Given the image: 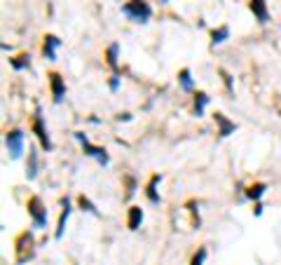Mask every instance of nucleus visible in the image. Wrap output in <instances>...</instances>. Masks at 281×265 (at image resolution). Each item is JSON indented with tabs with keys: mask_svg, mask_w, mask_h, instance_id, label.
<instances>
[{
	"mask_svg": "<svg viewBox=\"0 0 281 265\" xmlns=\"http://www.w3.org/2000/svg\"><path fill=\"white\" fill-rule=\"evenodd\" d=\"M33 256H35V237H33L30 230H23V233L16 235L14 240V258L19 265H23Z\"/></svg>",
	"mask_w": 281,
	"mask_h": 265,
	"instance_id": "nucleus-1",
	"label": "nucleus"
},
{
	"mask_svg": "<svg viewBox=\"0 0 281 265\" xmlns=\"http://www.w3.org/2000/svg\"><path fill=\"white\" fill-rule=\"evenodd\" d=\"M122 14H127L131 21L136 23H148V19L152 16V7L145 0H127L122 5Z\"/></svg>",
	"mask_w": 281,
	"mask_h": 265,
	"instance_id": "nucleus-2",
	"label": "nucleus"
},
{
	"mask_svg": "<svg viewBox=\"0 0 281 265\" xmlns=\"http://www.w3.org/2000/svg\"><path fill=\"white\" fill-rule=\"evenodd\" d=\"M30 132L35 134V139L40 141V146H42V150H45V153H49V150L54 148V146H52V139H49V134H47V127H45V120H42V110H40V106H35Z\"/></svg>",
	"mask_w": 281,
	"mask_h": 265,
	"instance_id": "nucleus-3",
	"label": "nucleus"
},
{
	"mask_svg": "<svg viewBox=\"0 0 281 265\" xmlns=\"http://www.w3.org/2000/svg\"><path fill=\"white\" fill-rule=\"evenodd\" d=\"M26 211H28V216L33 219V226L38 228V230L47 228V209H45V204H42V200H40L38 195L28 197V202H26Z\"/></svg>",
	"mask_w": 281,
	"mask_h": 265,
	"instance_id": "nucleus-4",
	"label": "nucleus"
},
{
	"mask_svg": "<svg viewBox=\"0 0 281 265\" xmlns=\"http://www.w3.org/2000/svg\"><path fill=\"white\" fill-rule=\"evenodd\" d=\"M75 139L82 143V150L87 157H94L99 164H103L106 167L108 162H110V157H108V150L101 148V146H94V143H89V139H87V134L84 132H75Z\"/></svg>",
	"mask_w": 281,
	"mask_h": 265,
	"instance_id": "nucleus-5",
	"label": "nucleus"
},
{
	"mask_svg": "<svg viewBox=\"0 0 281 265\" xmlns=\"http://www.w3.org/2000/svg\"><path fill=\"white\" fill-rule=\"evenodd\" d=\"M23 139H26V134L21 132V129H7V134H5V146H7L9 150V157L12 160H19L23 153Z\"/></svg>",
	"mask_w": 281,
	"mask_h": 265,
	"instance_id": "nucleus-6",
	"label": "nucleus"
},
{
	"mask_svg": "<svg viewBox=\"0 0 281 265\" xmlns=\"http://www.w3.org/2000/svg\"><path fill=\"white\" fill-rule=\"evenodd\" d=\"M47 78H49V89H52V101L61 103L63 101V96H66V82H63V78H61V73L49 70Z\"/></svg>",
	"mask_w": 281,
	"mask_h": 265,
	"instance_id": "nucleus-7",
	"label": "nucleus"
},
{
	"mask_svg": "<svg viewBox=\"0 0 281 265\" xmlns=\"http://www.w3.org/2000/svg\"><path fill=\"white\" fill-rule=\"evenodd\" d=\"M213 122L218 125V136H221V139H228L230 134H235V129H237L235 122H232L225 113H221V110L213 113Z\"/></svg>",
	"mask_w": 281,
	"mask_h": 265,
	"instance_id": "nucleus-8",
	"label": "nucleus"
},
{
	"mask_svg": "<svg viewBox=\"0 0 281 265\" xmlns=\"http://www.w3.org/2000/svg\"><path fill=\"white\" fill-rule=\"evenodd\" d=\"M61 214H59V221H56V230H54V237L61 240L63 237V230H66V223H68V216H70V200L68 197H61Z\"/></svg>",
	"mask_w": 281,
	"mask_h": 265,
	"instance_id": "nucleus-9",
	"label": "nucleus"
},
{
	"mask_svg": "<svg viewBox=\"0 0 281 265\" xmlns=\"http://www.w3.org/2000/svg\"><path fill=\"white\" fill-rule=\"evenodd\" d=\"M160 181H162V174H152L150 181H148V186H145V197H148V202H150V204H160L162 202L160 193H157Z\"/></svg>",
	"mask_w": 281,
	"mask_h": 265,
	"instance_id": "nucleus-10",
	"label": "nucleus"
},
{
	"mask_svg": "<svg viewBox=\"0 0 281 265\" xmlns=\"http://www.w3.org/2000/svg\"><path fill=\"white\" fill-rule=\"evenodd\" d=\"M56 47H61V40L56 38L54 33H47L45 38H42V54H45L49 61L56 59Z\"/></svg>",
	"mask_w": 281,
	"mask_h": 265,
	"instance_id": "nucleus-11",
	"label": "nucleus"
},
{
	"mask_svg": "<svg viewBox=\"0 0 281 265\" xmlns=\"http://www.w3.org/2000/svg\"><path fill=\"white\" fill-rule=\"evenodd\" d=\"M249 9H251L253 16H256L260 23H267V21H270V9H267V2H265V0H249Z\"/></svg>",
	"mask_w": 281,
	"mask_h": 265,
	"instance_id": "nucleus-12",
	"label": "nucleus"
},
{
	"mask_svg": "<svg viewBox=\"0 0 281 265\" xmlns=\"http://www.w3.org/2000/svg\"><path fill=\"white\" fill-rule=\"evenodd\" d=\"M141 223H143V209L136 207V204H131L129 211H127V228L129 230H138Z\"/></svg>",
	"mask_w": 281,
	"mask_h": 265,
	"instance_id": "nucleus-13",
	"label": "nucleus"
},
{
	"mask_svg": "<svg viewBox=\"0 0 281 265\" xmlns=\"http://www.w3.org/2000/svg\"><path fill=\"white\" fill-rule=\"evenodd\" d=\"M267 193V183H263V181H258V183H251V186L246 188V197L249 200H253V202H260V197Z\"/></svg>",
	"mask_w": 281,
	"mask_h": 265,
	"instance_id": "nucleus-14",
	"label": "nucleus"
},
{
	"mask_svg": "<svg viewBox=\"0 0 281 265\" xmlns=\"http://www.w3.org/2000/svg\"><path fill=\"white\" fill-rule=\"evenodd\" d=\"M38 176V153H35V148L28 150V162H26V179L33 181Z\"/></svg>",
	"mask_w": 281,
	"mask_h": 265,
	"instance_id": "nucleus-15",
	"label": "nucleus"
},
{
	"mask_svg": "<svg viewBox=\"0 0 281 265\" xmlns=\"http://www.w3.org/2000/svg\"><path fill=\"white\" fill-rule=\"evenodd\" d=\"M228 38H230V26H218V28H213L211 31V47L223 45Z\"/></svg>",
	"mask_w": 281,
	"mask_h": 265,
	"instance_id": "nucleus-16",
	"label": "nucleus"
},
{
	"mask_svg": "<svg viewBox=\"0 0 281 265\" xmlns=\"http://www.w3.org/2000/svg\"><path fill=\"white\" fill-rule=\"evenodd\" d=\"M9 66L14 70H23V68H30V54H19V56H9Z\"/></svg>",
	"mask_w": 281,
	"mask_h": 265,
	"instance_id": "nucleus-17",
	"label": "nucleus"
},
{
	"mask_svg": "<svg viewBox=\"0 0 281 265\" xmlns=\"http://www.w3.org/2000/svg\"><path fill=\"white\" fill-rule=\"evenodd\" d=\"M178 82H181V87L185 89V92H192V89H195L190 68H181V70H178Z\"/></svg>",
	"mask_w": 281,
	"mask_h": 265,
	"instance_id": "nucleus-18",
	"label": "nucleus"
},
{
	"mask_svg": "<svg viewBox=\"0 0 281 265\" xmlns=\"http://www.w3.org/2000/svg\"><path fill=\"white\" fill-rule=\"evenodd\" d=\"M77 207H80L82 211H87V214H91V216H101L99 209H96V204L91 202L87 195H77Z\"/></svg>",
	"mask_w": 281,
	"mask_h": 265,
	"instance_id": "nucleus-19",
	"label": "nucleus"
},
{
	"mask_svg": "<svg viewBox=\"0 0 281 265\" xmlns=\"http://www.w3.org/2000/svg\"><path fill=\"white\" fill-rule=\"evenodd\" d=\"M117 54H120V45H117V42L108 45V49H106V63L113 70H117Z\"/></svg>",
	"mask_w": 281,
	"mask_h": 265,
	"instance_id": "nucleus-20",
	"label": "nucleus"
},
{
	"mask_svg": "<svg viewBox=\"0 0 281 265\" xmlns=\"http://www.w3.org/2000/svg\"><path fill=\"white\" fill-rule=\"evenodd\" d=\"M206 103H209V94L206 92H195V115L197 117L204 115Z\"/></svg>",
	"mask_w": 281,
	"mask_h": 265,
	"instance_id": "nucleus-21",
	"label": "nucleus"
},
{
	"mask_svg": "<svg viewBox=\"0 0 281 265\" xmlns=\"http://www.w3.org/2000/svg\"><path fill=\"white\" fill-rule=\"evenodd\" d=\"M134 193H136V179L127 174V176H124V200H131Z\"/></svg>",
	"mask_w": 281,
	"mask_h": 265,
	"instance_id": "nucleus-22",
	"label": "nucleus"
},
{
	"mask_svg": "<svg viewBox=\"0 0 281 265\" xmlns=\"http://www.w3.org/2000/svg\"><path fill=\"white\" fill-rule=\"evenodd\" d=\"M206 247H199L195 254H192V258H190V265H204V261H206Z\"/></svg>",
	"mask_w": 281,
	"mask_h": 265,
	"instance_id": "nucleus-23",
	"label": "nucleus"
},
{
	"mask_svg": "<svg viewBox=\"0 0 281 265\" xmlns=\"http://www.w3.org/2000/svg\"><path fill=\"white\" fill-rule=\"evenodd\" d=\"M218 73H221L223 82H225V89H228V94H232V92H235V82H232V75H230L225 68H218Z\"/></svg>",
	"mask_w": 281,
	"mask_h": 265,
	"instance_id": "nucleus-24",
	"label": "nucleus"
},
{
	"mask_svg": "<svg viewBox=\"0 0 281 265\" xmlns=\"http://www.w3.org/2000/svg\"><path fill=\"white\" fill-rule=\"evenodd\" d=\"M188 209H190V214H192V228H199V223H202V221H199L197 202H195V200H190V202H188Z\"/></svg>",
	"mask_w": 281,
	"mask_h": 265,
	"instance_id": "nucleus-25",
	"label": "nucleus"
},
{
	"mask_svg": "<svg viewBox=\"0 0 281 265\" xmlns=\"http://www.w3.org/2000/svg\"><path fill=\"white\" fill-rule=\"evenodd\" d=\"M108 87L113 89V92H117L120 89V75L115 73V75H110V80H108Z\"/></svg>",
	"mask_w": 281,
	"mask_h": 265,
	"instance_id": "nucleus-26",
	"label": "nucleus"
},
{
	"mask_svg": "<svg viewBox=\"0 0 281 265\" xmlns=\"http://www.w3.org/2000/svg\"><path fill=\"white\" fill-rule=\"evenodd\" d=\"M115 120H117V122H129L131 115H129V113H120V115L115 117Z\"/></svg>",
	"mask_w": 281,
	"mask_h": 265,
	"instance_id": "nucleus-27",
	"label": "nucleus"
},
{
	"mask_svg": "<svg viewBox=\"0 0 281 265\" xmlns=\"http://www.w3.org/2000/svg\"><path fill=\"white\" fill-rule=\"evenodd\" d=\"M263 209H265V207H263L260 202H256V207H253V214H256V216H260V214H263Z\"/></svg>",
	"mask_w": 281,
	"mask_h": 265,
	"instance_id": "nucleus-28",
	"label": "nucleus"
},
{
	"mask_svg": "<svg viewBox=\"0 0 281 265\" xmlns=\"http://www.w3.org/2000/svg\"><path fill=\"white\" fill-rule=\"evenodd\" d=\"M160 2H169V0H160Z\"/></svg>",
	"mask_w": 281,
	"mask_h": 265,
	"instance_id": "nucleus-29",
	"label": "nucleus"
}]
</instances>
